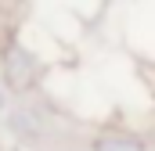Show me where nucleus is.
Instances as JSON below:
<instances>
[{"label":"nucleus","instance_id":"1","mask_svg":"<svg viewBox=\"0 0 155 151\" xmlns=\"http://www.w3.org/2000/svg\"><path fill=\"white\" fill-rule=\"evenodd\" d=\"M0 65H4V83L15 90V94H25V90H33L40 79V61L22 47V43H11V47H4V58H0Z\"/></svg>","mask_w":155,"mask_h":151},{"label":"nucleus","instance_id":"2","mask_svg":"<svg viewBox=\"0 0 155 151\" xmlns=\"http://www.w3.org/2000/svg\"><path fill=\"white\" fill-rule=\"evenodd\" d=\"M94 151H148V144L141 140V137H134V133H101L97 140H94Z\"/></svg>","mask_w":155,"mask_h":151},{"label":"nucleus","instance_id":"3","mask_svg":"<svg viewBox=\"0 0 155 151\" xmlns=\"http://www.w3.org/2000/svg\"><path fill=\"white\" fill-rule=\"evenodd\" d=\"M0 104H4V94H0Z\"/></svg>","mask_w":155,"mask_h":151}]
</instances>
